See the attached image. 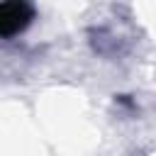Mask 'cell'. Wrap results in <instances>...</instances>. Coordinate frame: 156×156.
I'll use <instances>...</instances> for the list:
<instances>
[{
	"label": "cell",
	"mask_w": 156,
	"mask_h": 156,
	"mask_svg": "<svg viewBox=\"0 0 156 156\" xmlns=\"http://www.w3.org/2000/svg\"><path fill=\"white\" fill-rule=\"evenodd\" d=\"M34 20L29 0H0V39H12Z\"/></svg>",
	"instance_id": "6da1fadb"
}]
</instances>
